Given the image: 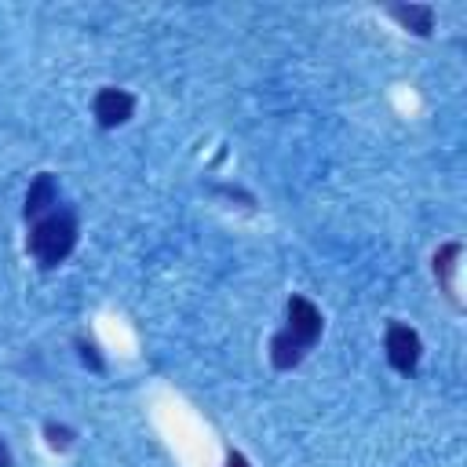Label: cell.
I'll return each instance as SVG.
<instances>
[{
    "label": "cell",
    "mask_w": 467,
    "mask_h": 467,
    "mask_svg": "<svg viewBox=\"0 0 467 467\" xmlns=\"http://www.w3.org/2000/svg\"><path fill=\"white\" fill-rule=\"evenodd\" d=\"M77 244V219L73 212H51V215H40L36 226L29 230V252L40 266H58Z\"/></svg>",
    "instance_id": "cell-1"
},
{
    "label": "cell",
    "mask_w": 467,
    "mask_h": 467,
    "mask_svg": "<svg viewBox=\"0 0 467 467\" xmlns=\"http://www.w3.org/2000/svg\"><path fill=\"white\" fill-rule=\"evenodd\" d=\"M420 354H423V343L420 336L409 328V325H390L387 328V361L398 368V372H412L420 365Z\"/></svg>",
    "instance_id": "cell-2"
},
{
    "label": "cell",
    "mask_w": 467,
    "mask_h": 467,
    "mask_svg": "<svg viewBox=\"0 0 467 467\" xmlns=\"http://www.w3.org/2000/svg\"><path fill=\"white\" fill-rule=\"evenodd\" d=\"M285 332H292L303 347H314V339L321 336V310L310 299L292 296L288 299V328Z\"/></svg>",
    "instance_id": "cell-3"
},
{
    "label": "cell",
    "mask_w": 467,
    "mask_h": 467,
    "mask_svg": "<svg viewBox=\"0 0 467 467\" xmlns=\"http://www.w3.org/2000/svg\"><path fill=\"white\" fill-rule=\"evenodd\" d=\"M91 109H95V120L102 128H117V124H124L135 113V99L128 91H120V88H102L95 95V106Z\"/></svg>",
    "instance_id": "cell-4"
},
{
    "label": "cell",
    "mask_w": 467,
    "mask_h": 467,
    "mask_svg": "<svg viewBox=\"0 0 467 467\" xmlns=\"http://www.w3.org/2000/svg\"><path fill=\"white\" fill-rule=\"evenodd\" d=\"M51 204H58V186H55V175L44 171L33 179V186L26 193V219H40Z\"/></svg>",
    "instance_id": "cell-5"
},
{
    "label": "cell",
    "mask_w": 467,
    "mask_h": 467,
    "mask_svg": "<svg viewBox=\"0 0 467 467\" xmlns=\"http://www.w3.org/2000/svg\"><path fill=\"white\" fill-rule=\"evenodd\" d=\"M456 259H460V244H456V241H449V244H441V248L434 252V274H438V281H441V292H445L452 303H456V285H452Z\"/></svg>",
    "instance_id": "cell-6"
},
{
    "label": "cell",
    "mask_w": 467,
    "mask_h": 467,
    "mask_svg": "<svg viewBox=\"0 0 467 467\" xmlns=\"http://www.w3.org/2000/svg\"><path fill=\"white\" fill-rule=\"evenodd\" d=\"M303 354H306V347H303L292 332H277L274 343H270V361H274V368H292V365L303 361Z\"/></svg>",
    "instance_id": "cell-7"
},
{
    "label": "cell",
    "mask_w": 467,
    "mask_h": 467,
    "mask_svg": "<svg viewBox=\"0 0 467 467\" xmlns=\"http://www.w3.org/2000/svg\"><path fill=\"white\" fill-rule=\"evenodd\" d=\"M390 15L405 26V29H412L416 36H427L431 33V26H434V11L427 7V4H398V7H390Z\"/></svg>",
    "instance_id": "cell-8"
},
{
    "label": "cell",
    "mask_w": 467,
    "mask_h": 467,
    "mask_svg": "<svg viewBox=\"0 0 467 467\" xmlns=\"http://www.w3.org/2000/svg\"><path fill=\"white\" fill-rule=\"evenodd\" d=\"M44 434H47V441H51L55 449H66V445H69V438H73V431H69V427H55V423H47V427H44Z\"/></svg>",
    "instance_id": "cell-9"
},
{
    "label": "cell",
    "mask_w": 467,
    "mask_h": 467,
    "mask_svg": "<svg viewBox=\"0 0 467 467\" xmlns=\"http://www.w3.org/2000/svg\"><path fill=\"white\" fill-rule=\"evenodd\" d=\"M80 358H84V361H88V365H91V368H102V361H99V358H95V350H91V347H88V343H80Z\"/></svg>",
    "instance_id": "cell-10"
},
{
    "label": "cell",
    "mask_w": 467,
    "mask_h": 467,
    "mask_svg": "<svg viewBox=\"0 0 467 467\" xmlns=\"http://www.w3.org/2000/svg\"><path fill=\"white\" fill-rule=\"evenodd\" d=\"M226 467H252V463H248V460H244L241 452H230V460H226Z\"/></svg>",
    "instance_id": "cell-11"
},
{
    "label": "cell",
    "mask_w": 467,
    "mask_h": 467,
    "mask_svg": "<svg viewBox=\"0 0 467 467\" xmlns=\"http://www.w3.org/2000/svg\"><path fill=\"white\" fill-rule=\"evenodd\" d=\"M0 467H11V452H7V445H4V438H0Z\"/></svg>",
    "instance_id": "cell-12"
}]
</instances>
